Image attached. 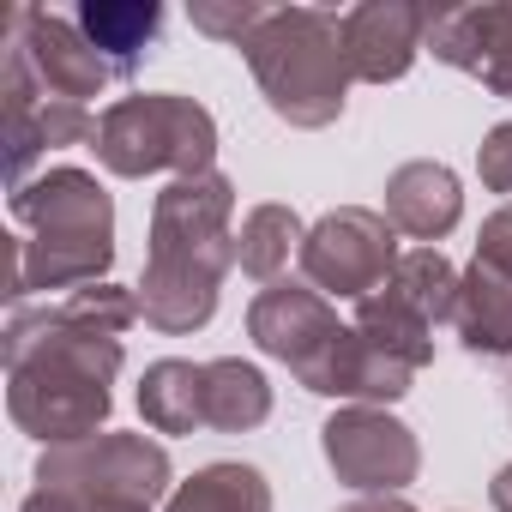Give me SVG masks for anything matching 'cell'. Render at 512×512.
<instances>
[{
    "instance_id": "cell-28",
    "label": "cell",
    "mask_w": 512,
    "mask_h": 512,
    "mask_svg": "<svg viewBox=\"0 0 512 512\" xmlns=\"http://www.w3.org/2000/svg\"><path fill=\"white\" fill-rule=\"evenodd\" d=\"M19 512H139V506H109V500H85L67 488H31Z\"/></svg>"
},
{
    "instance_id": "cell-14",
    "label": "cell",
    "mask_w": 512,
    "mask_h": 512,
    "mask_svg": "<svg viewBox=\"0 0 512 512\" xmlns=\"http://www.w3.org/2000/svg\"><path fill=\"white\" fill-rule=\"evenodd\" d=\"M296 380H302V392H320V398H350V404H398L404 392H410V380H416V368H404V362H392L386 350H374L356 326H344L314 362H302L296 368Z\"/></svg>"
},
{
    "instance_id": "cell-17",
    "label": "cell",
    "mask_w": 512,
    "mask_h": 512,
    "mask_svg": "<svg viewBox=\"0 0 512 512\" xmlns=\"http://www.w3.org/2000/svg\"><path fill=\"white\" fill-rule=\"evenodd\" d=\"M73 19L91 37V49L115 67V79H133L139 61L151 55L157 31H163V7H157V0H85Z\"/></svg>"
},
{
    "instance_id": "cell-15",
    "label": "cell",
    "mask_w": 512,
    "mask_h": 512,
    "mask_svg": "<svg viewBox=\"0 0 512 512\" xmlns=\"http://www.w3.org/2000/svg\"><path fill=\"white\" fill-rule=\"evenodd\" d=\"M386 217H392L398 235L434 247L440 235L458 229V217H464V187H458V175H452L446 163L416 157V163H404V169L386 175Z\"/></svg>"
},
{
    "instance_id": "cell-4",
    "label": "cell",
    "mask_w": 512,
    "mask_h": 512,
    "mask_svg": "<svg viewBox=\"0 0 512 512\" xmlns=\"http://www.w3.org/2000/svg\"><path fill=\"white\" fill-rule=\"evenodd\" d=\"M241 61L260 85L266 109L302 133H320L344 115L350 67H344V19L326 7H272L241 43Z\"/></svg>"
},
{
    "instance_id": "cell-9",
    "label": "cell",
    "mask_w": 512,
    "mask_h": 512,
    "mask_svg": "<svg viewBox=\"0 0 512 512\" xmlns=\"http://www.w3.org/2000/svg\"><path fill=\"white\" fill-rule=\"evenodd\" d=\"M320 452L332 464V476L356 494H404L422 470V446L416 434L380 410V404H344L326 416L320 428Z\"/></svg>"
},
{
    "instance_id": "cell-25",
    "label": "cell",
    "mask_w": 512,
    "mask_h": 512,
    "mask_svg": "<svg viewBox=\"0 0 512 512\" xmlns=\"http://www.w3.org/2000/svg\"><path fill=\"white\" fill-rule=\"evenodd\" d=\"M266 13H272V7H253V0H193V7H187L193 31H205V37H217V43H235V49L260 31Z\"/></svg>"
},
{
    "instance_id": "cell-13",
    "label": "cell",
    "mask_w": 512,
    "mask_h": 512,
    "mask_svg": "<svg viewBox=\"0 0 512 512\" xmlns=\"http://www.w3.org/2000/svg\"><path fill=\"white\" fill-rule=\"evenodd\" d=\"M338 332H344V326H338L332 302H326L314 284L278 278V284H266L260 296H253V308H247V338L260 344L272 362H284L290 374H296L302 362H314Z\"/></svg>"
},
{
    "instance_id": "cell-5",
    "label": "cell",
    "mask_w": 512,
    "mask_h": 512,
    "mask_svg": "<svg viewBox=\"0 0 512 512\" xmlns=\"http://www.w3.org/2000/svg\"><path fill=\"white\" fill-rule=\"evenodd\" d=\"M217 157V121L205 103L181 97V91H145V97H121L115 109H103L97 121V163L109 175H211Z\"/></svg>"
},
{
    "instance_id": "cell-22",
    "label": "cell",
    "mask_w": 512,
    "mask_h": 512,
    "mask_svg": "<svg viewBox=\"0 0 512 512\" xmlns=\"http://www.w3.org/2000/svg\"><path fill=\"white\" fill-rule=\"evenodd\" d=\"M302 241H308L302 217H296L290 205L266 199V205H253V211L241 217V235H235V266H241L247 278H260V284H278V272L290 266V253L302 260Z\"/></svg>"
},
{
    "instance_id": "cell-21",
    "label": "cell",
    "mask_w": 512,
    "mask_h": 512,
    "mask_svg": "<svg viewBox=\"0 0 512 512\" xmlns=\"http://www.w3.org/2000/svg\"><path fill=\"white\" fill-rule=\"evenodd\" d=\"M272 416V386L266 374L241 362V356H217L205 362V428H223V434H247Z\"/></svg>"
},
{
    "instance_id": "cell-11",
    "label": "cell",
    "mask_w": 512,
    "mask_h": 512,
    "mask_svg": "<svg viewBox=\"0 0 512 512\" xmlns=\"http://www.w3.org/2000/svg\"><path fill=\"white\" fill-rule=\"evenodd\" d=\"M428 7L416 0H362L344 13V67L362 85H392L428 49Z\"/></svg>"
},
{
    "instance_id": "cell-16",
    "label": "cell",
    "mask_w": 512,
    "mask_h": 512,
    "mask_svg": "<svg viewBox=\"0 0 512 512\" xmlns=\"http://www.w3.org/2000/svg\"><path fill=\"white\" fill-rule=\"evenodd\" d=\"M458 344L470 356H488V362H506L512 356V278H500L494 266L470 260V272H458V302H452V320Z\"/></svg>"
},
{
    "instance_id": "cell-2",
    "label": "cell",
    "mask_w": 512,
    "mask_h": 512,
    "mask_svg": "<svg viewBox=\"0 0 512 512\" xmlns=\"http://www.w3.org/2000/svg\"><path fill=\"white\" fill-rule=\"evenodd\" d=\"M235 181L223 169L169 181L151 205V247H145V272L133 284L139 320L163 338H187L211 326L217 290L235 266Z\"/></svg>"
},
{
    "instance_id": "cell-10",
    "label": "cell",
    "mask_w": 512,
    "mask_h": 512,
    "mask_svg": "<svg viewBox=\"0 0 512 512\" xmlns=\"http://www.w3.org/2000/svg\"><path fill=\"white\" fill-rule=\"evenodd\" d=\"M7 37L31 55L37 79L67 97V103H85V97H103L115 85V67L91 49V37L79 31V19L67 13H49V7H19L7 19Z\"/></svg>"
},
{
    "instance_id": "cell-23",
    "label": "cell",
    "mask_w": 512,
    "mask_h": 512,
    "mask_svg": "<svg viewBox=\"0 0 512 512\" xmlns=\"http://www.w3.org/2000/svg\"><path fill=\"white\" fill-rule=\"evenodd\" d=\"M386 290H398L422 320H452V302H458V272H452V260L440 247H410L404 260L392 266V278H386Z\"/></svg>"
},
{
    "instance_id": "cell-6",
    "label": "cell",
    "mask_w": 512,
    "mask_h": 512,
    "mask_svg": "<svg viewBox=\"0 0 512 512\" xmlns=\"http://www.w3.org/2000/svg\"><path fill=\"white\" fill-rule=\"evenodd\" d=\"M175 470L169 452L151 434H91L73 446H43L37 458V488H67L85 500H109V506H139L151 512L169 494Z\"/></svg>"
},
{
    "instance_id": "cell-19",
    "label": "cell",
    "mask_w": 512,
    "mask_h": 512,
    "mask_svg": "<svg viewBox=\"0 0 512 512\" xmlns=\"http://www.w3.org/2000/svg\"><path fill=\"white\" fill-rule=\"evenodd\" d=\"M163 512H272V482L241 458H217L187 482H175Z\"/></svg>"
},
{
    "instance_id": "cell-29",
    "label": "cell",
    "mask_w": 512,
    "mask_h": 512,
    "mask_svg": "<svg viewBox=\"0 0 512 512\" xmlns=\"http://www.w3.org/2000/svg\"><path fill=\"white\" fill-rule=\"evenodd\" d=\"M338 512H416L404 494H362V500H350V506H338Z\"/></svg>"
},
{
    "instance_id": "cell-27",
    "label": "cell",
    "mask_w": 512,
    "mask_h": 512,
    "mask_svg": "<svg viewBox=\"0 0 512 512\" xmlns=\"http://www.w3.org/2000/svg\"><path fill=\"white\" fill-rule=\"evenodd\" d=\"M476 260H482V266H494L500 278H512V205H500V211H488V217H482Z\"/></svg>"
},
{
    "instance_id": "cell-7",
    "label": "cell",
    "mask_w": 512,
    "mask_h": 512,
    "mask_svg": "<svg viewBox=\"0 0 512 512\" xmlns=\"http://www.w3.org/2000/svg\"><path fill=\"white\" fill-rule=\"evenodd\" d=\"M404 260L398 253V229L386 211H368V205H338L326 211L308 241H302V272L320 296H344V302H362L374 296L392 266Z\"/></svg>"
},
{
    "instance_id": "cell-26",
    "label": "cell",
    "mask_w": 512,
    "mask_h": 512,
    "mask_svg": "<svg viewBox=\"0 0 512 512\" xmlns=\"http://www.w3.org/2000/svg\"><path fill=\"white\" fill-rule=\"evenodd\" d=\"M476 175H482L488 193H512V121L488 127V139L476 151Z\"/></svg>"
},
{
    "instance_id": "cell-30",
    "label": "cell",
    "mask_w": 512,
    "mask_h": 512,
    "mask_svg": "<svg viewBox=\"0 0 512 512\" xmlns=\"http://www.w3.org/2000/svg\"><path fill=\"white\" fill-rule=\"evenodd\" d=\"M488 494H494V512H512V464L494 476V488H488Z\"/></svg>"
},
{
    "instance_id": "cell-20",
    "label": "cell",
    "mask_w": 512,
    "mask_h": 512,
    "mask_svg": "<svg viewBox=\"0 0 512 512\" xmlns=\"http://www.w3.org/2000/svg\"><path fill=\"white\" fill-rule=\"evenodd\" d=\"M356 332L374 344V350H386L392 362H404V368H428L434 362V320H422L398 290H374V296H362L356 302Z\"/></svg>"
},
{
    "instance_id": "cell-18",
    "label": "cell",
    "mask_w": 512,
    "mask_h": 512,
    "mask_svg": "<svg viewBox=\"0 0 512 512\" xmlns=\"http://www.w3.org/2000/svg\"><path fill=\"white\" fill-rule=\"evenodd\" d=\"M139 416L157 434H193L205 428V362L163 356L139 380Z\"/></svg>"
},
{
    "instance_id": "cell-12",
    "label": "cell",
    "mask_w": 512,
    "mask_h": 512,
    "mask_svg": "<svg viewBox=\"0 0 512 512\" xmlns=\"http://www.w3.org/2000/svg\"><path fill=\"white\" fill-rule=\"evenodd\" d=\"M434 61L470 73L482 91L512 103V0H482V7H446L428 19Z\"/></svg>"
},
{
    "instance_id": "cell-1",
    "label": "cell",
    "mask_w": 512,
    "mask_h": 512,
    "mask_svg": "<svg viewBox=\"0 0 512 512\" xmlns=\"http://www.w3.org/2000/svg\"><path fill=\"white\" fill-rule=\"evenodd\" d=\"M127 350L115 332H91L61 314V302L13 308L7 320V410L43 446H73L103 434L115 410V374Z\"/></svg>"
},
{
    "instance_id": "cell-8",
    "label": "cell",
    "mask_w": 512,
    "mask_h": 512,
    "mask_svg": "<svg viewBox=\"0 0 512 512\" xmlns=\"http://www.w3.org/2000/svg\"><path fill=\"white\" fill-rule=\"evenodd\" d=\"M0 109H7V187H25L37 157L97 139V121L85 115V103L55 97L13 37H7V55H0Z\"/></svg>"
},
{
    "instance_id": "cell-24",
    "label": "cell",
    "mask_w": 512,
    "mask_h": 512,
    "mask_svg": "<svg viewBox=\"0 0 512 512\" xmlns=\"http://www.w3.org/2000/svg\"><path fill=\"white\" fill-rule=\"evenodd\" d=\"M61 314L79 320V326H91V332H115V338H121V332L139 320V296L121 290V284H85V290L61 296Z\"/></svg>"
},
{
    "instance_id": "cell-3",
    "label": "cell",
    "mask_w": 512,
    "mask_h": 512,
    "mask_svg": "<svg viewBox=\"0 0 512 512\" xmlns=\"http://www.w3.org/2000/svg\"><path fill=\"white\" fill-rule=\"evenodd\" d=\"M13 217L31 229L13 241V284L7 302L49 296V290H85L109 284L115 266V205L85 169H43L25 187H13Z\"/></svg>"
}]
</instances>
